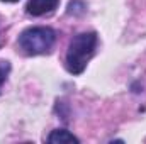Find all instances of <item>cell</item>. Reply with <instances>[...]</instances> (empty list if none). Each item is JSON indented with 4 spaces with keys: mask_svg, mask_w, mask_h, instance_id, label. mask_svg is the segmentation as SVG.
<instances>
[{
    "mask_svg": "<svg viewBox=\"0 0 146 144\" xmlns=\"http://www.w3.org/2000/svg\"><path fill=\"white\" fill-rule=\"evenodd\" d=\"M2 2H17V0H2Z\"/></svg>",
    "mask_w": 146,
    "mask_h": 144,
    "instance_id": "obj_7",
    "label": "cell"
},
{
    "mask_svg": "<svg viewBox=\"0 0 146 144\" xmlns=\"http://www.w3.org/2000/svg\"><path fill=\"white\" fill-rule=\"evenodd\" d=\"M60 0H29L26 5V12L33 17H39L44 14L53 12L58 7Z\"/></svg>",
    "mask_w": 146,
    "mask_h": 144,
    "instance_id": "obj_3",
    "label": "cell"
},
{
    "mask_svg": "<svg viewBox=\"0 0 146 144\" xmlns=\"http://www.w3.org/2000/svg\"><path fill=\"white\" fill-rule=\"evenodd\" d=\"M85 10H87V5H85L83 0H72V2L68 3L66 14H68V15H76V17H78V15H83Z\"/></svg>",
    "mask_w": 146,
    "mask_h": 144,
    "instance_id": "obj_5",
    "label": "cell"
},
{
    "mask_svg": "<svg viewBox=\"0 0 146 144\" xmlns=\"http://www.w3.org/2000/svg\"><path fill=\"white\" fill-rule=\"evenodd\" d=\"M48 143L51 144H63V143H80V139L76 136H73L70 131L66 129H54L49 136H48Z\"/></svg>",
    "mask_w": 146,
    "mask_h": 144,
    "instance_id": "obj_4",
    "label": "cell"
},
{
    "mask_svg": "<svg viewBox=\"0 0 146 144\" xmlns=\"http://www.w3.org/2000/svg\"><path fill=\"white\" fill-rule=\"evenodd\" d=\"M99 37L95 32H80L70 41L66 51V70L72 75H82L95 53Z\"/></svg>",
    "mask_w": 146,
    "mask_h": 144,
    "instance_id": "obj_1",
    "label": "cell"
},
{
    "mask_svg": "<svg viewBox=\"0 0 146 144\" xmlns=\"http://www.w3.org/2000/svg\"><path fill=\"white\" fill-rule=\"evenodd\" d=\"M54 41H56V32L51 27L36 26V27H27L26 31H22L17 44L24 54L37 56V54L48 53L54 46Z\"/></svg>",
    "mask_w": 146,
    "mask_h": 144,
    "instance_id": "obj_2",
    "label": "cell"
},
{
    "mask_svg": "<svg viewBox=\"0 0 146 144\" xmlns=\"http://www.w3.org/2000/svg\"><path fill=\"white\" fill-rule=\"evenodd\" d=\"M3 81H5V71L0 68V88H2V85H3Z\"/></svg>",
    "mask_w": 146,
    "mask_h": 144,
    "instance_id": "obj_6",
    "label": "cell"
}]
</instances>
